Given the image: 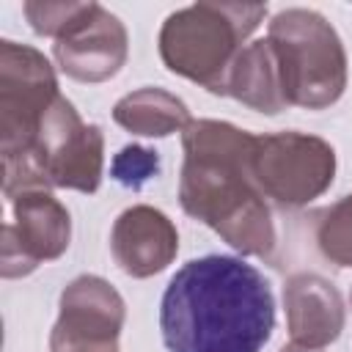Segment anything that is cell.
<instances>
[{
	"mask_svg": "<svg viewBox=\"0 0 352 352\" xmlns=\"http://www.w3.org/2000/svg\"><path fill=\"white\" fill-rule=\"evenodd\" d=\"M85 3H66V0H58V3H50V0H28L22 6L30 28L38 33V36H50V38H58L72 22L74 16L82 11Z\"/></svg>",
	"mask_w": 352,
	"mask_h": 352,
	"instance_id": "obj_17",
	"label": "cell"
},
{
	"mask_svg": "<svg viewBox=\"0 0 352 352\" xmlns=\"http://www.w3.org/2000/svg\"><path fill=\"white\" fill-rule=\"evenodd\" d=\"M157 173H160V154L154 148H146V146H138V143L124 146L110 162V176L118 184L132 187V190L157 179Z\"/></svg>",
	"mask_w": 352,
	"mask_h": 352,
	"instance_id": "obj_16",
	"label": "cell"
},
{
	"mask_svg": "<svg viewBox=\"0 0 352 352\" xmlns=\"http://www.w3.org/2000/svg\"><path fill=\"white\" fill-rule=\"evenodd\" d=\"M280 352H319V349H308V346H297V344H286Z\"/></svg>",
	"mask_w": 352,
	"mask_h": 352,
	"instance_id": "obj_18",
	"label": "cell"
},
{
	"mask_svg": "<svg viewBox=\"0 0 352 352\" xmlns=\"http://www.w3.org/2000/svg\"><path fill=\"white\" fill-rule=\"evenodd\" d=\"M110 253L129 278H151L173 264L179 253V231L165 212L148 204H135L116 217Z\"/></svg>",
	"mask_w": 352,
	"mask_h": 352,
	"instance_id": "obj_11",
	"label": "cell"
},
{
	"mask_svg": "<svg viewBox=\"0 0 352 352\" xmlns=\"http://www.w3.org/2000/svg\"><path fill=\"white\" fill-rule=\"evenodd\" d=\"M11 220L3 226V278L30 275L38 264L55 261L66 253L72 239L69 209L52 195V190H19L6 195Z\"/></svg>",
	"mask_w": 352,
	"mask_h": 352,
	"instance_id": "obj_8",
	"label": "cell"
},
{
	"mask_svg": "<svg viewBox=\"0 0 352 352\" xmlns=\"http://www.w3.org/2000/svg\"><path fill=\"white\" fill-rule=\"evenodd\" d=\"M104 170V135L85 124L66 96L44 113L33 140L14 157H3V195L19 190L96 192Z\"/></svg>",
	"mask_w": 352,
	"mask_h": 352,
	"instance_id": "obj_4",
	"label": "cell"
},
{
	"mask_svg": "<svg viewBox=\"0 0 352 352\" xmlns=\"http://www.w3.org/2000/svg\"><path fill=\"white\" fill-rule=\"evenodd\" d=\"M256 135L217 118H192L182 132L179 204L242 256L270 258L278 234L250 160Z\"/></svg>",
	"mask_w": 352,
	"mask_h": 352,
	"instance_id": "obj_2",
	"label": "cell"
},
{
	"mask_svg": "<svg viewBox=\"0 0 352 352\" xmlns=\"http://www.w3.org/2000/svg\"><path fill=\"white\" fill-rule=\"evenodd\" d=\"M226 96H234L245 107L258 110L264 116H278L280 110L289 107L283 99L278 60L270 38H256L239 52L228 77Z\"/></svg>",
	"mask_w": 352,
	"mask_h": 352,
	"instance_id": "obj_13",
	"label": "cell"
},
{
	"mask_svg": "<svg viewBox=\"0 0 352 352\" xmlns=\"http://www.w3.org/2000/svg\"><path fill=\"white\" fill-rule=\"evenodd\" d=\"M60 96L52 63L36 47L0 41V157L19 154Z\"/></svg>",
	"mask_w": 352,
	"mask_h": 352,
	"instance_id": "obj_7",
	"label": "cell"
},
{
	"mask_svg": "<svg viewBox=\"0 0 352 352\" xmlns=\"http://www.w3.org/2000/svg\"><path fill=\"white\" fill-rule=\"evenodd\" d=\"M275 327L270 280L239 256H201L176 270L160 302L170 352H261Z\"/></svg>",
	"mask_w": 352,
	"mask_h": 352,
	"instance_id": "obj_1",
	"label": "cell"
},
{
	"mask_svg": "<svg viewBox=\"0 0 352 352\" xmlns=\"http://www.w3.org/2000/svg\"><path fill=\"white\" fill-rule=\"evenodd\" d=\"M58 308L50 352H118L126 305L110 280L99 275L74 278L60 292Z\"/></svg>",
	"mask_w": 352,
	"mask_h": 352,
	"instance_id": "obj_9",
	"label": "cell"
},
{
	"mask_svg": "<svg viewBox=\"0 0 352 352\" xmlns=\"http://www.w3.org/2000/svg\"><path fill=\"white\" fill-rule=\"evenodd\" d=\"M113 121L132 135L168 138L173 132H184L192 118H190L187 104L176 94H170L165 88L146 85V88H138L116 102Z\"/></svg>",
	"mask_w": 352,
	"mask_h": 352,
	"instance_id": "obj_14",
	"label": "cell"
},
{
	"mask_svg": "<svg viewBox=\"0 0 352 352\" xmlns=\"http://www.w3.org/2000/svg\"><path fill=\"white\" fill-rule=\"evenodd\" d=\"M283 308L292 344L308 349L333 344L346 322L341 292L316 272H294L286 278Z\"/></svg>",
	"mask_w": 352,
	"mask_h": 352,
	"instance_id": "obj_12",
	"label": "cell"
},
{
	"mask_svg": "<svg viewBox=\"0 0 352 352\" xmlns=\"http://www.w3.org/2000/svg\"><path fill=\"white\" fill-rule=\"evenodd\" d=\"M52 55L66 77L77 82H104L126 63L129 36L116 14L88 0L74 22L55 38Z\"/></svg>",
	"mask_w": 352,
	"mask_h": 352,
	"instance_id": "obj_10",
	"label": "cell"
},
{
	"mask_svg": "<svg viewBox=\"0 0 352 352\" xmlns=\"http://www.w3.org/2000/svg\"><path fill=\"white\" fill-rule=\"evenodd\" d=\"M264 16L267 6L261 3H192L162 22L160 58L173 74L226 96L231 69Z\"/></svg>",
	"mask_w": 352,
	"mask_h": 352,
	"instance_id": "obj_3",
	"label": "cell"
},
{
	"mask_svg": "<svg viewBox=\"0 0 352 352\" xmlns=\"http://www.w3.org/2000/svg\"><path fill=\"white\" fill-rule=\"evenodd\" d=\"M283 99L289 107L324 110L346 91V50L338 30L311 8H283L270 19Z\"/></svg>",
	"mask_w": 352,
	"mask_h": 352,
	"instance_id": "obj_5",
	"label": "cell"
},
{
	"mask_svg": "<svg viewBox=\"0 0 352 352\" xmlns=\"http://www.w3.org/2000/svg\"><path fill=\"white\" fill-rule=\"evenodd\" d=\"M314 239L330 264L352 267V195L338 198L316 214Z\"/></svg>",
	"mask_w": 352,
	"mask_h": 352,
	"instance_id": "obj_15",
	"label": "cell"
},
{
	"mask_svg": "<svg viewBox=\"0 0 352 352\" xmlns=\"http://www.w3.org/2000/svg\"><path fill=\"white\" fill-rule=\"evenodd\" d=\"M250 170L264 198L286 209H300L330 190L336 151L324 138L297 129L256 135Z\"/></svg>",
	"mask_w": 352,
	"mask_h": 352,
	"instance_id": "obj_6",
	"label": "cell"
}]
</instances>
